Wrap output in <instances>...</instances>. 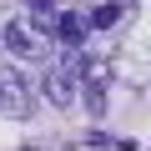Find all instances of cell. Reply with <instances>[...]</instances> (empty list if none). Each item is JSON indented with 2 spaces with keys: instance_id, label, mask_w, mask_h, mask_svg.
<instances>
[{
  "instance_id": "4",
  "label": "cell",
  "mask_w": 151,
  "mask_h": 151,
  "mask_svg": "<svg viewBox=\"0 0 151 151\" xmlns=\"http://www.w3.org/2000/svg\"><path fill=\"white\" fill-rule=\"evenodd\" d=\"M50 35H55L65 50H81V45H86V20H81V15H55Z\"/></svg>"
},
{
  "instance_id": "6",
  "label": "cell",
  "mask_w": 151,
  "mask_h": 151,
  "mask_svg": "<svg viewBox=\"0 0 151 151\" xmlns=\"http://www.w3.org/2000/svg\"><path fill=\"white\" fill-rule=\"evenodd\" d=\"M30 10H40V15H50V10H55V0H30Z\"/></svg>"
},
{
  "instance_id": "2",
  "label": "cell",
  "mask_w": 151,
  "mask_h": 151,
  "mask_svg": "<svg viewBox=\"0 0 151 151\" xmlns=\"http://www.w3.org/2000/svg\"><path fill=\"white\" fill-rule=\"evenodd\" d=\"M0 116H15V121L35 116V91L25 86L15 65H0Z\"/></svg>"
},
{
  "instance_id": "3",
  "label": "cell",
  "mask_w": 151,
  "mask_h": 151,
  "mask_svg": "<svg viewBox=\"0 0 151 151\" xmlns=\"http://www.w3.org/2000/svg\"><path fill=\"white\" fill-rule=\"evenodd\" d=\"M0 45H10V50L25 55V60H40V55H45V40L30 35L25 25H5V30H0Z\"/></svg>"
},
{
  "instance_id": "1",
  "label": "cell",
  "mask_w": 151,
  "mask_h": 151,
  "mask_svg": "<svg viewBox=\"0 0 151 151\" xmlns=\"http://www.w3.org/2000/svg\"><path fill=\"white\" fill-rule=\"evenodd\" d=\"M81 70H86V60L81 55H65V60H55V65H45V96L55 101V106H70L76 96H81Z\"/></svg>"
},
{
  "instance_id": "5",
  "label": "cell",
  "mask_w": 151,
  "mask_h": 151,
  "mask_svg": "<svg viewBox=\"0 0 151 151\" xmlns=\"http://www.w3.org/2000/svg\"><path fill=\"white\" fill-rule=\"evenodd\" d=\"M116 15H121L116 5H101V10H91V25H96V30H106V25H116Z\"/></svg>"
}]
</instances>
